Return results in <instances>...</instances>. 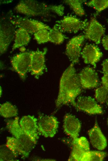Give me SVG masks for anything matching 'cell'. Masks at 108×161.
<instances>
[{"label": "cell", "mask_w": 108, "mask_h": 161, "mask_svg": "<svg viewBox=\"0 0 108 161\" xmlns=\"http://www.w3.org/2000/svg\"><path fill=\"white\" fill-rule=\"evenodd\" d=\"M79 76L72 63L63 72L60 79L58 95L55 101L56 108L70 104L76 107V98L81 92Z\"/></svg>", "instance_id": "1"}, {"label": "cell", "mask_w": 108, "mask_h": 161, "mask_svg": "<svg viewBox=\"0 0 108 161\" xmlns=\"http://www.w3.org/2000/svg\"><path fill=\"white\" fill-rule=\"evenodd\" d=\"M15 9L19 13L29 16L52 17L63 16L65 7L62 5H48L37 1L26 0L20 1Z\"/></svg>", "instance_id": "2"}, {"label": "cell", "mask_w": 108, "mask_h": 161, "mask_svg": "<svg viewBox=\"0 0 108 161\" xmlns=\"http://www.w3.org/2000/svg\"><path fill=\"white\" fill-rule=\"evenodd\" d=\"M6 127L29 156L35 147L37 141L28 135L22 129L20 125L18 117L8 120L6 123Z\"/></svg>", "instance_id": "3"}, {"label": "cell", "mask_w": 108, "mask_h": 161, "mask_svg": "<svg viewBox=\"0 0 108 161\" xmlns=\"http://www.w3.org/2000/svg\"><path fill=\"white\" fill-rule=\"evenodd\" d=\"M55 24L62 33H76L85 29L89 23L87 20H81L73 16H66L62 19L56 21Z\"/></svg>", "instance_id": "4"}, {"label": "cell", "mask_w": 108, "mask_h": 161, "mask_svg": "<svg viewBox=\"0 0 108 161\" xmlns=\"http://www.w3.org/2000/svg\"><path fill=\"white\" fill-rule=\"evenodd\" d=\"M58 124L54 116L39 114L38 120L39 134L45 137H53L57 133Z\"/></svg>", "instance_id": "5"}, {"label": "cell", "mask_w": 108, "mask_h": 161, "mask_svg": "<svg viewBox=\"0 0 108 161\" xmlns=\"http://www.w3.org/2000/svg\"><path fill=\"white\" fill-rule=\"evenodd\" d=\"M0 54L4 53L7 50L12 40L16 28L11 22L10 18L2 19L0 25Z\"/></svg>", "instance_id": "6"}, {"label": "cell", "mask_w": 108, "mask_h": 161, "mask_svg": "<svg viewBox=\"0 0 108 161\" xmlns=\"http://www.w3.org/2000/svg\"><path fill=\"white\" fill-rule=\"evenodd\" d=\"M10 18L11 22L16 27L23 28L29 33L34 34L42 29L49 30L51 29L49 26L38 20L17 16H13Z\"/></svg>", "instance_id": "7"}, {"label": "cell", "mask_w": 108, "mask_h": 161, "mask_svg": "<svg viewBox=\"0 0 108 161\" xmlns=\"http://www.w3.org/2000/svg\"><path fill=\"white\" fill-rule=\"evenodd\" d=\"M13 68L23 80L29 71L31 62L30 52H23L13 57L11 59Z\"/></svg>", "instance_id": "8"}, {"label": "cell", "mask_w": 108, "mask_h": 161, "mask_svg": "<svg viewBox=\"0 0 108 161\" xmlns=\"http://www.w3.org/2000/svg\"><path fill=\"white\" fill-rule=\"evenodd\" d=\"M47 50V49L45 48L43 51L38 50L30 52L31 62L29 71L36 77L42 75L46 68L45 55Z\"/></svg>", "instance_id": "9"}, {"label": "cell", "mask_w": 108, "mask_h": 161, "mask_svg": "<svg viewBox=\"0 0 108 161\" xmlns=\"http://www.w3.org/2000/svg\"><path fill=\"white\" fill-rule=\"evenodd\" d=\"M85 39L84 35L77 36L71 39L66 45L65 54L74 64L79 62L82 45Z\"/></svg>", "instance_id": "10"}, {"label": "cell", "mask_w": 108, "mask_h": 161, "mask_svg": "<svg viewBox=\"0 0 108 161\" xmlns=\"http://www.w3.org/2000/svg\"><path fill=\"white\" fill-rule=\"evenodd\" d=\"M75 108L90 114H102L103 113L101 107L94 98L90 96L79 97L76 102Z\"/></svg>", "instance_id": "11"}, {"label": "cell", "mask_w": 108, "mask_h": 161, "mask_svg": "<svg viewBox=\"0 0 108 161\" xmlns=\"http://www.w3.org/2000/svg\"><path fill=\"white\" fill-rule=\"evenodd\" d=\"M85 38L99 44L104 34L105 28L94 17L91 18L89 23L85 29Z\"/></svg>", "instance_id": "12"}, {"label": "cell", "mask_w": 108, "mask_h": 161, "mask_svg": "<svg viewBox=\"0 0 108 161\" xmlns=\"http://www.w3.org/2000/svg\"><path fill=\"white\" fill-rule=\"evenodd\" d=\"M79 77L82 87L84 89L93 88L98 85L97 73L91 67L83 68L79 73Z\"/></svg>", "instance_id": "13"}, {"label": "cell", "mask_w": 108, "mask_h": 161, "mask_svg": "<svg viewBox=\"0 0 108 161\" xmlns=\"http://www.w3.org/2000/svg\"><path fill=\"white\" fill-rule=\"evenodd\" d=\"M63 127L65 133L72 138V141L78 138L81 124L74 115L69 113L65 115Z\"/></svg>", "instance_id": "14"}, {"label": "cell", "mask_w": 108, "mask_h": 161, "mask_svg": "<svg viewBox=\"0 0 108 161\" xmlns=\"http://www.w3.org/2000/svg\"><path fill=\"white\" fill-rule=\"evenodd\" d=\"M38 120L34 115H27L23 116L19 121L22 129L28 135L37 141L39 134Z\"/></svg>", "instance_id": "15"}, {"label": "cell", "mask_w": 108, "mask_h": 161, "mask_svg": "<svg viewBox=\"0 0 108 161\" xmlns=\"http://www.w3.org/2000/svg\"><path fill=\"white\" fill-rule=\"evenodd\" d=\"M81 55L85 63L95 67L96 63L100 60L102 54L97 46L87 44L83 49Z\"/></svg>", "instance_id": "16"}, {"label": "cell", "mask_w": 108, "mask_h": 161, "mask_svg": "<svg viewBox=\"0 0 108 161\" xmlns=\"http://www.w3.org/2000/svg\"><path fill=\"white\" fill-rule=\"evenodd\" d=\"M88 134L90 142L94 148L99 150L105 149L107 145V140L97 121L94 126L88 130Z\"/></svg>", "instance_id": "17"}, {"label": "cell", "mask_w": 108, "mask_h": 161, "mask_svg": "<svg viewBox=\"0 0 108 161\" xmlns=\"http://www.w3.org/2000/svg\"><path fill=\"white\" fill-rule=\"evenodd\" d=\"M14 42L12 51L23 46L27 45L30 41L31 37L29 33L23 28H19L15 32Z\"/></svg>", "instance_id": "18"}, {"label": "cell", "mask_w": 108, "mask_h": 161, "mask_svg": "<svg viewBox=\"0 0 108 161\" xmlns=\"http://www.w3.org/2000/svg\"><path fill=\"white\" fill-rule=\"evenodd\" d=\"M6 146L16 157L18 156H20L23 158H26L28 156L16 139L14 137H7Z\"/></svg>", "instance_id": "19"}, {"label": "cell", "mask_w": 108, "mask_h": 161, "mask_svg": "<svg viewBox=\"0 0 108 161\" xmlns=\"http://www.w3.org/2000/svg\"><path fill=\"white\" fill-rule=\"evenodd\" d=\"M0 114L5 118H11L17 115L18 110L14 105L7 102L0 104Z\"/></svg>", "instance_id": "20"}, {"label": "cell", "mask_w": 108, "mask_h": 161, "mask_svg": "<svg viewBox=\"0 0 108 161\" xmlns=\"http://www.w3.org/2000/svg\"><path fill=\"white\" fill-rule=\"evenodd\" d=\"M62 33L54 25L49 30V41L56 44L62 43L65 39L68 38Z\"/></svg>", "instance_id": "21"}, {"label": "cell", "mask_w": 108, "mask_h": 161, "mask_svg": "<svg viewBox=\"0 0 108 161\" xmlns=\"http://www.w3.org/2000/svg\"><path fill=\"white\" fill-rule=\"evenodd\" d=\"M72 148L68 161H82L86 151L79 146L76 142H72Z\"/></svg>", "instance_id": "22"}, {"label": "cell", "mask_w": 108, "mask_h": 161, "mask_svg": "<svg viewBox=\"0 0 108 161\" xmlns=\"http://www.w3.org/2000/svg\"><path fill=\"white\" fill-rule=\"evenodd\" d=\"M107 155L104 152L100 151H86L82 161H102Z\"/></svg>", "instance_id": "23"}, {"label": "cell", "mask_w": 108, "mask_h": 161, "mask_svg": "<svg viewBox=\"0 0 108 161\" xmlns=\"http://www.w3.org/2000/svg\"><path fill=\"white\" fill-rule=\"evenodd\" d=\"M85 1L80 0H67L64 2L68 5L77 15L81 16L85 15V12L82 3Z\"/></svg>", "instance_id": "24"}, {"label": "cell", "mask_w": 108, "mask_h": 161, "mask_svg": "<svg viewBox=\"0 0 108 161\" xmlns=\"http://www.w3.org/2000/svg\"><path fill=\"white\" fill-rule=\"evenodd\" d=\"M95 98L101 104L106 102L108 98V88L102 85L97 88L95 92Z\"/></svg>", "instance_id": "25"}, {"label": "cell", "mask_w": 108, "mask_h": 161, "mask_svg": "<svg viewBox=\"0 0 108 161\" xmlns=\"http://www.w3.org/2000/svg\"><path fill=\"white\" fill-rule=\"evenodd\" d=\"M88 7H93L99 12L108 7V0H92L85 3Z\"/></svg>", "instance_id": "26"}, {"label": "cell", "mask_w": 108, "mask_h": 161, "mask_svg": "<svg viewBox=\"0 0 108 161\" xmlns=\"http://www.w3.org/2000/svg\"><path fill=\"white\" fill-rule=\"evenodd\" d=\"M34 35L38 44L44 43L49 41V30L42 29L35 33Z\"/></svg>", "instance_id": "27"}, {"label": "cell", "mask_w": 108, "mask_h": 161, "mask_svg": "<svg viewBox=\"0 0 108 161\" xmlns=\"http://www.w3.org/2000/svg\"><path fill=\"white\" fill-rule=\"evenodd\" d=\"M1 147L0 161L16 160V157L7 147Z\"/></svg>", "instance_id": "28"}, {"label": "cell", "mask_w": 108, "mask_h": 161, "mask_svg": "<svg viewBox=\"0 0 108 161\" xmlns=\"http://www.w3.org/2000/svg\"><path fill=\"white\" fill-rule=\"evenodd\" d=\"M72 141L76 142L79 146L84 150L87 151L90 150L89 142L85 137H82Z\"/></svg>", "instance_id": "29"}, {"label": "cell", "mask_w": 108, "mask_h": 161, "mask_svg": "<svg viewBox=\"0 0 108 161\" xmlns=\"http://www.w3.org/2000/svg\"><path fill=\"white\" fill-rule=\"evenodd\" d=\"M102 65L103 73L104 74L108 75V59L103 62Z\"/></svg>", "instance_id": "30"}, {"label": "cell", "mask_w": 108, "mask_h": 161, "mask_svg": "<svg viewBox=\"0 0 108 161\" xmlns=\"http://www.w3.org/2000/svg\"><path fill=\"white\" fill-rule=\"evenodd\" d=\"M101 43L104 48L108 50V35L103 37L101 40Z\"/></svg>", "instance_id": "31"}, {"label": "cell", "mask_w": 108, "mask_h": 161, "mask_svg": "<svg viewBox=\"0 0 108 161\" xmlns=\"http://www.w3.org/2000/svg\"><path fill=\"white\" fill-rule=\"evenodd\" d=\"M102 85L108 88V75L104 74L101 78Z\"/></svg>", "instance_id": "32"}, {"label": "cell", "mask_w": 108, "mask_h": 161, "mask_svg": "<svg viewBox=\"0 0 108 161\" xmlns=\"http://www.w3.org/2000/svg\"><path fill=\"white\" fill-rule=\"evenodd\" d=\"M106 102L107 105L108 107V98H107Z\"/></svg>", "instance_id": "33"}, {"label": "cell", "mask_w": 108, "mask_h": 161, "mask_svg": "<svg viewBox=\"0 0 108 161\" xmlns=\"http://www.w3.org/2000/svg\"><path fill=\"white\" fill-rule=\"evenodd\" d=\"M107 125H108V118L107 119Z\"/></svg>", "instance_id": "34"}, {"label": "cell", "mask_w": 108, "mask_h": 161, "mask_svg": "<svg viewBox=\"0 0 108 161\" xmlns=\"http://www.w3.org/2000/svg\"><path fill=\"white\" fill-rule=\"evenodd\" d=\"M107 23H108V20H107Z\"/></svg>", "instance_id": "35"}]
</instances>
